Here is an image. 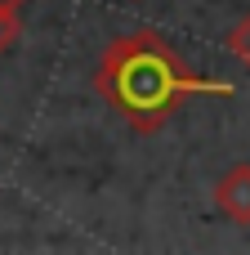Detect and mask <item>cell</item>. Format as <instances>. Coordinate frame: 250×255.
<instances>
[{"label":"cell","instance_id":"cell-1","mask_svg":"<svg viewBox=\"0 0 250 255\" xmlns=\"http://www.w3.org/2000/svg\"><path fill=\"white\" fill-rule=\"evenodd\" d=\"M98 94L139 134H152V130L166 126V117L183 99H192V94H224L228 99L233 85L188 72L157 31H134V36H121V40H112L103 49V58H98Z\"/></svg>","mask_w":250,"mask_h":255},{"label":"cell","instance_id":"cell-2","mask_svg":"<svg viewBox=\"0 0 250 255\" xmlns=\"http://www.w3.org/2000/svg\"><path fill=\"white\" fill-rule=\"evenodd\" d=\"M215 206L228 215V220H237V224H250V166H233L219 184H215Z\"/></svg>","mask_w":250,"mask_h":255},{"label":"cell","instance_id":"cell-5","mask_svg":"<svg viewBox=\"0 0 250 255\" xmlns=\"http://www.w3.org/2000/svg\"><path fill=\"white\" fill-rule=\"evenodd\" d=\"M0 9H9V13H18V9H22V0H0Z\"/></svg>","mask_w":250,"mask_h":255},{"label":"cell","instance_id":"cell-3","mask_svg":"<svg viewBox=\"0 0 250 255\" xmlns=\"http://www.w3.org/2000/svg\"><path fill=\"white\" fill-rule=\"evenodd\" d=\"M228 49H233V58H237L242 67H250V13L228 31Z\"/></svg>","mask_w":250,"mask_h":255},{"label":"cell","instance_id":"cell-4","mask_svg":"<svg viewBox=\"0 0 250 255\" xmlns=\"http://www.w3.org/2000/svg\"><path fill=\"white\" fill-rule=\"evenodd\" d=\"M18 13H9V9H0V54L9 49V45H18Z\"/></svg>","mask_w":250,"mask_h":255}]
</instances>
